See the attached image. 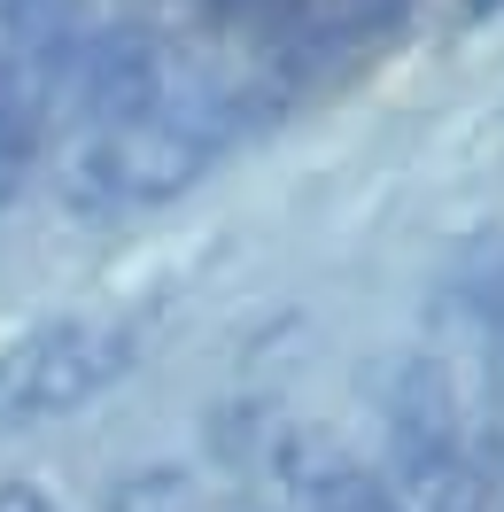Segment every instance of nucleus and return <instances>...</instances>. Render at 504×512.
<instances>
[{
  "label": "nucleus",
  "instance_id": "7ed1b4c3",
  "mask_svg": "<svg viewBox=\"0 0 504 512\" xmlns=\"http://www.w3.org/2000/svg\"><path fill=\"white\" fill-rule=\"evenodd\" d=\"M264 466H272V489L287 497V512H388L380 481L326 427H280L264 443Z\"/></svg>",
  "mask_w": 504,
  "mask_h": 512
},
{
  "label": "nucleus",
  "instance_id": "20e7f679",
  "mask_svg": "<svg viewBox=\"0 0 504 512\" xmlns=\"http://www.w3.org/2000/svg\"><path fill=\"white\" fill-rule=\"evenodd\" d=\"M450 295H458V311H466L473 334H481L489 373H504V233H489V241H473V249L458 256Z\"/></svg>",
  "mask_w": 504,
  "mask_h": 512
},
{
  "label": "nucleus",
  "instance_id": "f03ea898",
  "mask_svg": "<svg viewBox=\"0 0 504 512\" xmlns=\"http://www.w3.org/2000/svg\"><path fill=\"white\" fill-rule=\"evenodd\" d=\"M140 365V319H63L0 357V435L63 419Z\"/></svg>",
  "mask_w": 504,
  "mask_h": 512
},
{
  "label": "nucleus",
  "instance_id": "39448f33",
  "mask_svg": "<svg viewBox=\"0 0 504 512\" xmlns=\"http://www.w3.org/2000/svg\"><path fill=\"white\" fill-rule=\"evenodd\" d=\"M109 512H202L187 497V481H171V474H140V481H125L117 489V505Z\"/></svg>",
  "mask_w": 504,
  "mask_h": 512
},
{
  "label": "nucleus",
  "instance_id": "f257e3e1",
  "mask_svg": "<svg viewBox=\"0 0 504 512\" xmlns=\"http://www.w3.org/2000/svg\"><path fill=\"white\" fill-rule=\"evenodd\" d=\"M380 427H388V466L373 481L388 512H481V466L466 450L458 396L427 357H404L380 381Z\"/></svg>",
  "mask_w": 504,
  "mask_h": 512
}]
</instances>
